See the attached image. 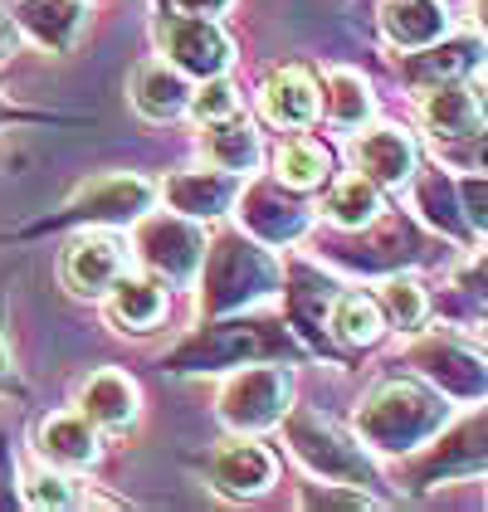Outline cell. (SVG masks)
Masks as SVG:
<instances>
[{
    "instance_id": "ab89813d",
    "label": "cell",
    "mask_w": 488,
    "mask_h": 512,
    "mask_svg": "<svg viewBox=\"0 0 488 512\" xmlns=\"http://www.w3.org/2000/svg\"><path fill=\"white\" fill-rule=\"evenodd\" d=\"M484 88H488V79H484Z\"/></svg>"
},
{
    "instance_id": "ba28073f",
    "label": "cell",
    "mask_w": 488,
    "mask_h": 512,
    "mask_svg": "<svg viewBox=\"0 0 488 512\" xmlns=\"http://www.w3.org/2000/svg\"><path fill=\"white\" fill-rule=\"evenodd\" d=\"M152 181H142V176H98V181H88L79 196H74V215L83 220H93V225H127V220H142L147 210H152Z\"/></svg>"
},
{
    "instance_id": "7a4b0ae2",
    "label": "cell",
    "mask_w": 488,
    "mask_h": 512,
    "mask_svg": "<svg viewBox=\"0 0 488 512\" xmlns=\"http://www.w3.org/2000/svg\"><path fill=\"white\" fill-rule=\"evenodd\" d=\"M269 288H279V269L269 264L264 249H254L244 239H220L210 249V264H205V308L210 313L244 308Z\"/></svg>"
},
{
    "instance_id": "d4e9b609",
    "label": "cell",
    "mask_w": 488,
    "mask_h": 512,
    "mask_svg": "<svg viewBox=\"0 0 488 512\" xmlns=\"http://www.w3.org/2000/svg\"><path fill=\"white\" fill-rule=\"evenodd\" d=\"M332 337L347 342V347H376L386 337V313L376 298L366 293H342L332 303Z\"/></svg>"
},
{
    "instance_id": "4fadbf2b",
    "label": "cell",
    "mask_w": 488,
    "mask_h": 512,
    "mask_svg": "<svg viewBox=\"0 0 488 512\" xmlns=\"http://www.w3.org/2000/svg\"><path fill=\"white\" fill-rule=\"evenodd\" d=\"M425 127L435 137H479L484 132V98L469 88L464 79H449V83H430L425 88Z\"/></svg>"
},
{
    "instance_id": "d590c367",
    "label": "cell",
    "mask_w": 488,
    "mask_h": 512,
    "mask_svg": "<svg viewBox=\"0 0 488 512\" xmlns=\"http://www.w3.org/2000/svg\"><path fill=\"white\" fill-rule=\"evenodd\" d=\"M10 44H15V20L5 15V20H0V54H10Z\"/></svg>"
},
{
    "instance_id": "ac0fdd59",
    "label": "cell",
    "mask_w": 488,
    "mask_h": 512,
    "mask_svg": "<svg viewBox=\"0 0 488 512\" xmlns=\"http://www.w3.org/2000/svg\"><path fill=\"white\" fill-rule=\"evenodd\" d=\"M132 108L152 122L181 118V113L191 108V88L181 79V69H176V64H162V59L142 64V69L132 74Z\"/></svg>"
},
{
    "instance_id": "8992f818",
    "label": "cell",
    "mask_w": 488,
    "mask_h": 512,
    "mask_svg": "<svg viewBox=\"0 0 488 512\" xmlns=\"http://www.w3.org/2000/svg\"><path fill=\"white\" fill-rule=\"evenodd\" d=\"M137 254L147 259V269H157L171 283H191L205 264V235L186 215H157V220H142Z\"/></svg>"
},
{
    "instance_id": "603a6c76",
    "label": "cell",
    "mask_w": 488,
    "mask_h": 512,
    "mask_svg": "<svg viewBox=\"0 0 488 512\" xmlns=\"http://www.w3.org/2000/svg\"><path fill=\"white\" fill-rule=\"evenodd\" d=\"M205 161L215 171H230V176H244L259 166V132L240 118H220L210 122L205 132Z\"/></svg>"
},
{
    "instance_id": "1f68e13d",
    "label": "cell",
    "mask_w": 488,
    "mask_h": 512,
    "mask_svg": "<svg viewBox=\"0 0 488 512\" xmlns=\"http://www.w3.org/2000/svg\"><path fill=\"white\" fill-rule=\"evenodd\" d=\"M420 205H425V215H430L435 225H445L449 235L464 230L459 215H454V205H449V181L445 176H425V181H420Z\"/></svg>"
},
{
    "instance_id": "5bb4252c",
    "label": "cell",
    "mask_w": 488,
    "mask_h": 512,
    "mask_svg": "<svg viewBox=\"0 0 488 512\" xmlns=\"http://www.w3.org/2000/svg\"><path fill=\"white\" fill-rule=\"evenodd\" d=\"M420 371L449 395L488 391V356H479L474 347H464V342H449V337L420 347Z\"/></svg>"
},
{
    "instance_id": "83f0119b",
    "label": "cell",
    "mask_w": 488,
    "mask_h": 512,
    "mask_svg": "<svg viewBox=\"0 0 488 512\" xmlns=\"http://www.w3.org/2000/svg\"><path fill=\"white\" fill-rule=\"evenodd\" d=\"M327 118L337 127H362L371 118V93H366L362 74H352V69L327 74Z\"/></svg>"
},
{
    "instance_id": "d6a6232c",
    "label": "cell",
    "mask_w": 488,
    "mask_h": 512,
    "mask_svg": "<svg viewBox=\"0 0 488 512\" xmlns=\"http://www.w3.org/2000/svg\"><path fill=\"white\" fill-rule=\"evenodd\" d=\"M459 210H464V220H469L474 230H484L488 235V176L459 181Z\"/></svg>"
},
{
    "instance_id": "7c38bea8",
    "label": "cell",
    "mask_w": 488,
    "mask_h": 512,
    "mask_svg": "<svg viewBox=\"0 0 488 512\" xmlns=\"http://www.w3.org/2000/svg\"><path fill=\"white\" fill-rule=\"evenodd\" d=\"M35 449H40V459H49L54 469H88V464L98 459L93 420L79 415V410H54V415H44L40 430H35Z\"/></svg>"
},
{
    "instance_id": "9c48e42d",
    "label": "cell",
    "mask_w": 488,
    "mask_h": 512,
    "mask_svg": "<svg viewBox=\"0 0 488 512\" xmlns=\"http://www.w3.org/2000/svg\"><path fill=\"white\" fill-rule=\"evenodd\" d=\"M162 196L186 220H215V215H225L240 200V176L215 171V166L210 171H176L162 186Z\"/></svg>"
},
{
    "instance_id": "6da1fadb",
    "label": "cell",
    "mask_w": 488,
    "mask_h": 512,
    "mask_svg": "<svg viewBox=\"0 0 488 512\" xmlns=\"http://www.w3.org/2000/svg\"><path fill=\"white\" fill-rule=\"evenodd\" d=\"M445 410V395L420 381H381L357 410V434L381 454H410L445 425Z\"/></svg>"
},
{
    "instance_id": "5b68a950",
    "label": "cell",
    "mask_w": 488,
    "mask_h": 512,
    "mask_svg": "<svg viewBox=\"0 0 488 512\" xmlns=\"http://www.w3.org/2000/svg\"><path fill=\"white\" fill-rule=\"evenodd\" d=\"M157 40H162L166 64H176L181 74H196V79L225 74L230 59H235V44L225 40V30L215 20H205V15H171V20H162Z\"/></svg>"
},
{
    "instance_id": "7402d4cb",
    "label": "cell",
    "mask_w": 488,
    "mask_h": 512,
    "mask_svg": "<svg viewBox=\"0 0 488 512\" xmlns=\"http://www.w3.org/2000/svg\"><path fill=\"white\" fill-rule=\"evenodd\" d=\"M484 59V44L474 40V35H464V40H449V44H425V54H415L406 64V79L415 88H430V83H449V79H464L474 64Z\"/></svg>"
},
{
    "instance_id": "52a82bcc",
    "label": "cell",
    "mask_w": 488,
    "mask_h": 512,
    "mask_svg": "<svg viewBox=\"0 0 488 512\" xmlns=\"http://www.w3.org/2000/svg\"><path fill=\"white\" fill-rule=\"evenodd\" d=\"M122 274H127V249H122V239L108 235V230L79 235L64 249V283H69L79 298H103Z\"/></svg>"
},
{
    "instance_id": "4dcf8cb0",
    "label": "cell",
    "mask_w": 488,
    "mask_h": 512,
    "mask_svg": "<svg viewBox=\"0 0 488 512\" xmlns=\"http://www.w3.org/2000/svg\"><path fill=\"white\" fill-rule=\"evenodd\" d=\"M25 503L30 508H74V483L64 473H30L25 478Z\"/></svg>"
},
{
    "instance_id": "3957f363",
    "label": "cell",
    "mask_w": 488,
    "mask_h": 512,
    "mask_svg": "<svg viewBox=\"0 0 488 512\" xmlns=\"http://www.w3.org/2000/svg\"><path fill=\"white\" fill-rule=\"evenodd\" d=\"M288 395H293V376L284 366H249L225 386L220 415H225V425H235L244 434L274 430L288 415Z\"/></svg>"
},
{
    "instance_id": "484cf974",
    "label": "cell",
    "mask_w": 488,
    "mask_h": 512,
    "mask_svg": "<svg viewBox=\"0 0 488 512\" xmlns=\"http://www.w3.org/2000/svg\"><path fill=\"white\" fill-rule=\"evenodd\" d=\"M327 220L332 225H342V230H362L376 220V210H381V196H376V186L366 181L362 171H352V176H342L337 186H332V196H327Z\"/></svg>"
},
{
    "instance_id": "9a60e30c",
    "label": "cell",
    "mask_w": 488,
    "mask_h": 512,
    "mask_svg": "<svg viewBox=\"0 0 488 512\" xmlns=\"http://www.w3.org/2000/svg\"><path fill=\"white\" fill-rule=\"evenodd\" d=\"M210 483L230 498H254L274 483V454L259 449V444H244V439L220 444L215 459H210Z\"/></svg>"
},
{
    "instance_id": "cb8c5ba5",
    "label": "cell",
    "mask_w": 488,
    "mask_h": 512,
    "mask_svg": "<svg viewBox=\"0 0 488 512\" xmlns=\"http://www.w3.org/2000/svg\"><path fill=\"white\" fill-rule=\"evenodd\" d=\"M274 176L279 186H293V191H313L332 176V157L318 137H288L274 157Z\"/></svg>"
},
{
    "instance_id": "277c9868",
    "label": "cell",
    "mask_w": 488,
    "mask_h": 512,
    "mask_svg": "<svg viewBox=\"0 0 488 512\" xmlns=\"http://www.w3.org/2000/svg\"><path fill=\"white\" fill-rule=\"evenodd\" d=\"M288 444H293V454H298L308 469L323 473V478H332V483H347V488L371 483L366 454L357 449V444H347V439L332 430L323 415H313V410L288 415Z\"/></svg>"
},
{
    "instance_id": "8d00e7d4",
    "label": "cell",
    "mask_w": 488,
    "mask_h": 512,
    "mask_svg": "<svg viewBox=\"0 0 488 512\" xmlns=\"http://www.w3.org/2000/svg\"><path fill=\"white\" fill-rule=\"evenodd\" d=\"M474 20H479V35L488 40V0H474Z\"/></svg>"
},
{
    "instance_id": "e0dca14e",
    "label": "cell",
    "mask_w": 488,
    "mask_h": 512,
    "mask_svg": "<svg viewBox=\"0 0 488 512\" xmlns=\"http://www.w3.org/2000/svg\"><path fill=\"white\" fill-rule=\"evenodd\" d=\"M79 415H88L103 430H122V425L137 420V386L122 371L103 366L79 386Z\"/></svg>"
},
{
    "instance_id": "4316f807",
    "label": "cell",
    "mask_w": 488,
    "mask_h": 512,
    "mask_svg": "<svg viewBox=\"0 0 488 512\" xmlns=\"http://www.w3.org/2000/svg\"><path fill=\"white\" fill-rule=\"evenodd\" d=\"M488 464V415L464 425V430L445 439L430 459H425V473H474Z\"/></svg>"
},
{
    "instance_id": "d6986e66",
    "label": "cell",
    "mask_w": 488,
    "mask_h": 512,
    "mask_svg": "<svg viewBox=\"0 0 488 512\" xmlns=\"http://www.w3.org/2000/svg\"><path fill=\"white\" fill-rule=\"evenodd\" d=\"M445 5L440 0H386L381 5V30L396 49H425L445 35Z\"/></svg>"
},
{
    "instance_id": "f35d334b",
    "label": "cell",
    "mask_w": 488,
    "mask_h": 512,
    "mask_svg": "<svg viewBox=\"0 0 488 512\" xmlns=\"http://www.w3.org/2000/svg\"><path fill=\"white\" fill-rule=\"evenodd\" d=\"M10 381V352H5V342H0V386Z\"/></svg>"
},
{
    "instance_id": "e575fe53",
    "label": "cell",
    "mask_w": 488,
    "mask_h": 512,
    "mask_svg": "<svg viewBox=\"0 0 488 512\" xmlns=\"http://www.w3.org/2000/svg\"><path fill=\"white\" fill-rule=\"evenodd\" d=\"M464 288H474V293H488V254L474 264V269H464Z\"/></svg>"
},
{
    "instance_id": "8fae6325",
    "label": "cell",
    "mask_w": 488,
    "mask_h": 512,
    "mask_svg": "<svg viewBox=\"0 0 488 512\" xmlns=\"http://www.w3.org/2000/svg\"><path fill=\"white\" fill-rule=\"evenodd\" d=\"M352 166L371 186H401L415 176V142L401 127H371L366 137L352 142Z\"/></svg>"
},
{
    "instance_id": "44dd1931",
    "label": "cell",
    "mask_w": 488,
    "mask_h": 512,
    "mask_svg": "<svg viewBox=\"0 0 488 512\" xmlns=\"http://www.w3.org/2000/svg\"><path fill=\"white\" fill-rule=\"evenodd\" d=\"M108 293H113L108 313L118 317L127 332H152V327L166 317V293H162V283H157V278L122 274Z\"/></svg>"
},
{
    "instance_id": "ffe728a7",
    "label": "cell",
    "mask_w": 488,
    "mask_h": 512,
    "mask_svg": "<svg viewBox=\"0 0 488 512\" xmlns=\"http://www.w3.org/2000/svg\"><path fill=\"white\" fill-rule=\"evenodd\" d=\"M240 215H244V225H249L259 239H269V244L298 239L308 230V210H303L298 200L279 196V186H254V191L244 196Z\"/></svg>"
},
{
    "instance_id": "74e56055",
    "label": "cell",
    "mask_w": 488,
    "mask_h": 512,
    "mask_svg": "<svg viewBox=\"0 0 488 512\" xmlns=\"http://www.w3.org/2000/svg\"><path fill=\"white\" fill-rule=\"evenodd\" d=\"M474 166H479V171H488V132L479 137V147H474Z\"/></svg>"
},
{
    "instance_id": "836d02e7",
    "label": "cell",
    "mask_w": 488,
    "mask_h": 512,
    "mask_svg": "<svg viewBox=\"0 0 488 512\" xmlns=\"http://www.w3.org/2000/svg\"><path fill=\"white\" fill-rule=\"evenodd\" d=\"M181 15H205V20H215V15H225L235 0H171Z\"/></svg>"
},
{
    "instance_id": "f546056e",
    "label": "cell",
    "mask_w": 488,
    "mask_h": 512,
    "mask_svg": "<svg viewBox=\"0 0 488 512\" xmlns=\"http://www.w3.org/2000/svg\"><path fill=\"white\" fill-rule=\"evenodd\" d=\"M191 113L201 122H220V118H235L240 113V93H235V83L225 79V74H215V79H205L201 93H191Z\"/></svg>"
},
{
    "instance_id": "f1b7e54d",
    "label": "cell",
    "mask_w": 488,
    "mask_h": 512,
    "mask_svg": "<svg viewBox=\"0 0 488 512\" xmlns=\"http://www.w3.org/2000/svg\"><path fill=\"white\" fill-rule=\"evenodd\" d=\"M376 303H381V313L391 317L396 327H406V332L410 327H420L425 313H430V298H425V288H420L415 278H391L386 293H381Z\"/></svg>"
},
{
    "instance_id": "2e32d148",
    "label": "cell",
    "mask_w": 488,
    "mask_h": 512,
    "mask_svg": "<svg viewBox=\"0 0 488 512\" xmlns=\"http://www.w3.org/2000/svg\"><path fill=\"white\" fill-rule=\"evenodd\" d=\"M15 30H25L49 54H64L83 35V0H20Z\"/></svg>"
},
{
    "instance_id": "30bf717a",
    "label": "cell",
    "mask_w": 488,
    "mask_h": 512,
    "mask_svg": "<svg viewBox=\"0 0 488 512\" xmlns=\"http://www.w3.org/2000/svg\"><path fill=\"white\" fill-rule=\"evenodd\" d=\"M259 108H264V118L274 122V127H308V122L318 118V108H323V98H318V79L308 74V69H298V64H288V69H274L264 88H259Z\"/></svg>"
}]
</instances>
